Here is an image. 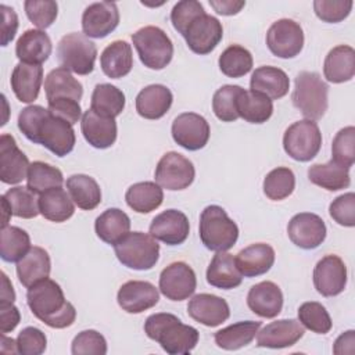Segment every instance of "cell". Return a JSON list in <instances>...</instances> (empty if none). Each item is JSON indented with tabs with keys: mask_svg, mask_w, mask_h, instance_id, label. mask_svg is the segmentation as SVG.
Listing matches in <instances>:
<instances>
[{
	"mask_svg": "<svg viewBox=\"0 0 355 355\" xmlns=\"http://www.w3.org/2000/svg\"><path fill=\"white\" fill-rule=\"evenodd\" d=\"M18 129L28 140L44 146L57 157L68 155L75 147L72 125L42 105L25 107L18 115Z\"/></svg>",
	"mask_w": 355,
	"mask_h": 355,
	"instance_id": "1",
	"label": "cell"
},
{
	"mask_svg": "<svg viewBox=\"0 0 355 355\" xmlns=\"http://www.w3.org/2000/svg\"><path fill=\"white\" fill-rule=\"evenodd\" d=\"M26 302L32 313L49 327L65 329L76 319L75 306L65 300L60 284L49 277L28 288Z\"/></svg>",
	"mask_w": 355,
	"mask_h": 355,
	"instance_id": "2",
	"label": "cell"
},
{
	"mask_svg": "<svg viewBox=\"0 0 355 355\" xmlns=\"http://www.w3.org/2000/svg\"><path fill=\"white\" fill-rule=\"evenodd\" d=\"M144 333L169 355L191 352L200 338L196 327L182 323L178 316L168 312L150 315L144 322Z\"/></svg>",
	"mask_w": 355,
	"mask_h": 355,
	"instance_id": "3",
	"label": "cell"
},
{
	"mask_svg": "<svg viewBox=\"0 0 355 355\" xmlns=\"http://www.w3.org/2000/svg\"><path fill=\"white\" fill-rule=\"evenodd\" d=\"M200 239L215 252L230 250L239 239V227L219 205H208L200 215Z\"/></svg>",
	"mask_w": 355,
	"mask_h": 355,
	"instance_id": "4",
	"label": "cell"
},
{
	"mask_svg": "<svg viewBox=\"0 0 355 355\" xmlns=\"http://www.w3.org/2000/svg\"><path fill=\"white\" fill-rule=\"evenodd\" d=\"M327 93L329 86L318 72L302 71L295 78L291 100L306 119L318 121L327 111Z\"/></svg>",
	"mask_w": 355,
	"mask_h": 355,
	"instance_id": "5",
	"label": "cell"
},
{
	"mask_svg": "<svg viewBox=\"0 0 355 355\" xmlns=\"http://www.w3.org/2000/svg\"><path fill=\"white\" fill-rule=\"evenodd\" d=\"M114 251L123 266L135 270H148L159 258V244L143 232H129L114 244Z\"/></svg>",
	"mask_w": 355,
	"mask_h": 355,
	"instance_id": "6",
	"label": "cell"
},
{
	"mask_svg": "<svg viewBox=\"0 0 355 355\" xmlns=\"http://www.w3.org/2000/svg\"><path fill=\"white\" fill-rule=\"evenodd\" d=\"M140 61L150 69L165 68L173 57V44L169 36L158 26H144L132 35Z\"/></svg>",
	"mask_w": 355,
	"mask_h": 355,
	"instance_id": "7",
	"label": "cell"
},
{
	"mask_svg": "<svg viewBox=\"0 0 355 355\" xmlns=\"http://www.w3.org/2000/svg\"><path fill=\"white\" fill-rule=\"evenodd\" d=\"M96 44L85 35L72 32L58 42L57 58L62 68L78 75H89L94 69Z\"/></svg>",
	"mask_w": 355,
	"mask_h": 355,
	"instance_id": "8",
	"label": "cell"
},
{
	"mask_svg": "<svg viewBox=\"0 0 355 355\" xmlns=\"http://www.w3.org/2000/svg\"><path fill=\"white\" fill-rule=\"evenodd\" d=\"M322 147V133L315 121L302 119L290 125L283 136L284 151L295 161L308 162Z\"/></svg>",
	"mask_w": 355,
	"mask_h": 355,
	"instance_id": "9",
	"label": "cell"
},
{
	"mask_svg": "<svg viewBox=\"0 0 355 355\" xmlns=\"http://www.w3.org/2000/svg\"><path fill=\"white\" fill-rule=\"evenodd\" d=\"M154 176L157 184L162 189L184 190L193 183L196 169L189 158L176 151H169L158 161Z\"/></svg>",
	"mask_w": 355,
	"mask_h": 355,
	"instance_id": "10",
	"label": "cell"
},
{
	"mask_svg": "<svg viewBox=\"0 0 355 355\" xmlns=\"http://www.w3.org/2000/svg\"><path fill=\"white\" fill-rule=\"evenodd\" d=\"M266 46L279 58H293L304 47V32L298 22L288 18L277 19L266 33Z\"/></svg>",
	"mask_w": 355,
	"mask_h": 355,
	"instance_id": "11",
	"label": "cell"
},
{
	"mask_svg": "<svg viewBox=\"0 0 355 355\" xmlns=\"http://www.w3.org/2000/svg\"><path fill=\"white\" fill-rule=\"evenodd\" d=\"M172 137L176 144L189 150L197 151L209 140V125L204 116L196 112H183L172 122Z\"/></svg>",
	"mask_w": 355,
	"mask_h": 355,
	"instance_id": "12",
	"label": "cell"
},
{
	"mask_svg": "<svg viewBox=\"0 0 355 355\" xmlns=\"http://www.w3.org/2000/svg\"><path fill=\"white\" fill-rule=\"evenodd\" d=\"M196 287V273L186 262H172L159 275V291L171 301L187 300Z\"/></svg>",
	"mask_w": 355,
	"mask_h": 355,
	"instance_id": "13",
	"label": "cell"
},
{
	"mask_svg": "<svg viewBox=\"0 0 355 355\" xmlns=\"http://www.w3.org/2000/svg\"><path fill=\"white\" fill-rule=\"evenodd\" d=\"M183 37L193 53L204 55L219 44L223 37V28L218 18L205 12L189 25Z\"/></svg>",
	"mask_w": 355,
	"mask_h": 355,
	"instance_id": "14",
	"label": "cell"
},
{
	"mask_svg": "<svg viewBox=\"0 0 355 355\" xmlns=\"http://www.w3.org/2000/svg\"><path fill=\"white\" fill-rule=\"evenodd\" d=\"M313 284L323 297H334L347 286V266L337 255H324L313 269Z\"/></svg>",
	"mask_w": 355,
	"mask_h": 355,
	"instance_id": "15",
	"label": "cell"
},
{
	"mask_svg": "<svg viewBox=\"0 0 355 355\" xmlns=\"http://www.w3.org/2000/svg\"><path fill=\"white\" fill-rule=\"evenodd\" d=\"M324 220L312 212H300L294 215L287 226V233L293 244L302 250H313L326 239Z\"/></svg>",
	"mask_w": 355,
	"mask_h": 355,
	"instance_id": "16",
	"label": "cell"
},
{
	"mask_svg": "<svg viewBox=\"0 0 355 355\" xmlns=\"http://www.w3.org/2000/svg\"><path fill=\"white\" fill-rule=\"evenodd\" d=\"M119 24L118 6L114 1H98L87 6L82 14V29L87 37L108 36Z\"/></svg>",
	"mask_w": 355,
	"mask_h": 355,
	"instance_id": "17",
	"label": "cell"
},
{
	"mask_svg": "<svg viewBox=\"0 0 355 355\" xmlns=\"http://www.w3.org/2000/svg\"><path fill=\"white\" fill-rule=\"evenodd\" d=\"M28 157L18 148L11 135L0 136V180L6 184H17L26 179L29 169Z\"/></svg>",
	"mask_w": 355,
	"mask_h": 355,
	"instance_id": "18",
	"label": "cell"
},
{
	"mask_svg": "<svg viewBox=\"0 0 355 355\" xmlns=\"http://www.w3.org/2000/svg\"><path fill=\"white\" fill-rule=\"evenodd\" d=\"M190 233L187 216L178 209H166L158 214L150 225V234L168 245H179Z\"/></svg>",
	"mask_w": 355,
	"mask_h": 355,
	"instance_id": "19",
	"label": "cell"
},
{
	"mask_svg": "<svg viewBox=\"0 0 355 355\" xmlns=\"http://www.w3.org/2000/svg\"><path fill=\"white\" fill-rule=\"evenodd\" d=\"M158 300V288L144 280H129L119 287L116 294L119 306L128 313H141L155 306Z\"/></svg>",
	"mask_w": 355,
	"mask_h": 355,
	"instance_id": "20",
	"label": "cell"
},
{
	"mask_svg": "<svg viewBox=\"0 0 355 355\" xmlns=\"http://www.w3.org/2000/svg\"><path fill=\"white\" fill-rule=\"evenodd\" d=\"M187 313L207 327H216L229 319L230 309L226 300L214 294L201 293L189 301Z\"/></svg>",
	"mask_w": 355,
	"mask_h": 355,
	"instance_id": "21",
	"label": "cell"
},
{
	"mask_svg": "<svg viewBox=\"0 0 355 355\" xmlns=\"http://www.w3.org/2000/svg\"><path fill=\"white\" fill-rule=\"evenodd\" d=\"M304 326L295 319H280L258 330L257 345L265 348H287L304 336Z\"/></svg>",
	"mask_w": 355,
	"mask_h": 355,
	"instance_id": "22",
	"label": "cell"
},
{
	"mask_svg": "<svg viewBox=\"0 0 355 355\" xmlns=\"http://www.w3.org/2000/svg\"><path fill=\"white\" fill-rule=\"evenodd\" d=\"M80 129L85 140L94 148H108L116 140V122L115 118L104 116L89 108L82 115Z\"/></svg>",
	"mask_w": 355,
	"mask_h": 355,
	"instance_id": "23",
	"label": "cell"
},
{
	"mask_svg": "<svg viewBox=\"0 0 355 355\" xmlns=\"http://www.w3.org/2000/svg\"><path fill=\"white\" fill-rule=\"evenodd\" d=\"M247 305L261 318H276L283 308V293L273 282L257 283L247 294Z\"/></svg>",
	"mask_w": 355,
	"mask_h": 355,
	"instance_id": "24",
	"label": "cell"
},
{
	"mask_svg": "<svg viewBox=\"0 0 355 355\" xmlns=\"http://www.w3.org/2000/svg\"><path fill=\"white\" fill-rule=\"evenodd\" d=\"M10 82L15 97L21 103H33L43 82V67L19 61L12 69Z\"/></svg>",
	"mask_w": 355,
	"mask_h": 355,
	"instance_id": "25",
	"label": "cell"
},
{
	"mask_svg": "<svg viewBox=\"0 0 355 355\" xmlns=\"http://www.w3.org/2000/svg\"><path fill=\"white\" fill-rule=\"evenodd\" d=\"M53 44L42 29L25 31L15 44V54L21 62L42 65L51 54Z\"/></svg>",
	"mask_w": 355,
	"mask_h": 355,
	"instance_id": "26",
	"label": "cell"
},
{
	"mask_svg": "<svg viewBox=\"0 0 355 355\" xmlns=\"http://www.w3.org/2000/svg\"><path fill=\"white\" fill-rule=\"evenodd\" d=\"M236 265L245 277L266 273L275 263V250L265 243H255L243 248L236 257Z\"/></svg>",
	"mask_w": 355,
	"mask_h": 355,
	"instance_id": "27",
	"label": "cell"
},
{
	"mask_svg": "<svg viewBox=\"0 0 355 355\" xmlns=\"http://www.w3.org/2000/svg\"><path fill=\"white\" fill-rule=\"evenodd\" d=\"M172 92L164 85H148L136 96V111L146 119H159L171 108Z\"/></svg>",
	"mask_w": 355,
	"mask_h": 355,
	"instance_id": "28",
	"label": "cell"
},
{
	"mask_svg": "<svg viewBox=\"0 0 355 355\" xmlns=\"http://www.w3.org/2000/svg\"><path fill=\"white\" fill-rule=\"evenodd\" d=\"M51 270L49 252L42 247H31L26 255L17 262V276L19 283L29 288L37 282L47 279Z\"/></svg>",
	"mask_w": 355,
	"mask_h": 355,
	"instance_id": "29",
	"label": "cell"
},
{
	"mask_svg": "<svg viewBox=\"0 0 355 355\" xmlns=\"http://www.w3.org/2000/svg\"><path fill=\"white\" fill-rule=\"evenodd\" d=\"M207 282L220 290L239 287L243 282V275L236 265L234 257L226 251L216 252L208 265Z\"/></svg>",
	"mask_w": 355,
	"mask_h": 355,
	"instance_id": "30",
	"label": "cell"
},
{
	"mask_svg": "<svg viewBox=\"0 0 355 355\" xmlns=\"http://www.w3.org/2000/svg\"><path fill=\"white\" fill-rule=\"evenodd\" d=\"M250 87L254 92H259L268 96L270 100H277L288 93L290 79L283 69L265 65L257 68L252 72Z\"/></svg>",
	"mask_w": 355,
	"mask_h": 355,
	"instance_id": "31",
	"label": "cell"
},
{
	"mask_svg": "<svg viewBox=\"0 0 355 355\" xmlns=\"http://www.w3.org/2000/svg\"><path fill=\"white\" fill-rule=\"evenodd\" d=\"M44 92L47 103L54 100L79 101L83 96V86L68 69L58 67L47 73L44 79Z\"/></svg>",
	"mask_w": 355,
	"mask_h": 355,
	"instance_id": "32",
	"label": "cell"
},
{
	"mask_svg": "<svg viewBox=\"0 0 355 355\" xmlns=\"http://www.w3.org/2000/svg\"><path fill=\"white\" fill-rule=\"evenodd\" d=\"M323 73L331 83L351 80L355 75V50L347 44L333 47L324 58Z\"/></svg>",
	"mask_w": 355,
	"mask_h": 355,
	"instance_id": "33",
	"label": "cell"
},
{
	"mask_svg": "<svg viewBox=\"0 0 355 355\" xmlns=\"http://www.w3.org/2000/svg\"><path fill=\"white\" fill-rule=\"evenodd\" d=\"M100 65L103 72L111 79L126 76L133 67L130 44L125 40H115L110 43L100 55Z\"/></svg>",
	"mask_w": 355,
	"mask_h": 355,
	"instance_id": "34",
	"label": "cell"
},
{
	"mask_svg": "<svg viewBox=\"0 0 355 355\" xmlns=\"http://www.w3.org/2000/svg\"><path fill=\"white\" fill-rule=\"evenodd\" d=\"M39 212L51 222L68 220L75 212V202L62 187H53L39 196Z\"/></svg>",
	"mask_w": 355,
	"mask_h": 355,
	"instance_id": "35",
	"label": "cell"
},
{
	"mask_svg": "<svg viewBox=\"0 0 355 355\" xmlns=\"http://www.w3.org/2000/svg\"><path fill=\"white\" fill-rule=\"evenodd\" d=\"M308 179L329 191L347 189L351 183L349 168L330 159L326 164H313L308 169Z\"/></svg>",
	"mask_w": 355,
	"mask_h": 355,
	"instance_id": "36",
	"label": "cell"
},
{
	"mask_svg": "<svg viewBox=\"0 0 355 355\" xmlns=\"http://www.w3.org/2000/svg\"><path fill=\"white\" fill-rule=\"evenodd\" d=\"M237 114L250 123H263L273 114V103L259 92L243 89L237 97Z\"/></svg>",
	"mask_w": 355,
	"mask_h": 355,
	"instance_id": "37",
	"label": "cell"
},
{
	"mask_svg": "<svg viewBox=\"0 0 355 355\" xmlns=\"http://www.w3.org/2000/svg\"><path fill=\"white\" fill-rule=\"evenodd\" d=\"M125 200L135 212L148 214L162 204L164 191L155 182H139L126 190Z\"/></svg>",
	"mask_w": 355,
	"mask_h": 355,
	"instance_id": "38",
	"label": "cell"
},
{
	"mask_svg": "<svg viewBox=\"0 0 355 355\" xmlns=\"http://www.w3.org/2000/svg\"><path fill=\"white\" fill-rule=\"evenodd\" d=\"M130 219L119 208H108L94 222V230L100 240L107 244L118 243L125 234L129 233Z\"/></svg>",
	"mask_w": 355,
	"mask_h": 355,
	"instance_id": "39",
	"label": "cell"
},
{
	"mask_svg": "<svg viewBox=\"0 0 355 355\" xmlns=\"http://www.w3.org/2000/svg\"><path fill=\"white\" fill-rule=\"evenodd\" d=\"M67 190L78 208L90 211L101 202V190L98 183L89 175L78 173L67 179Z\"/></svg>",
	"mask_w": 355,
	"mask_h": 355,
	"instance_id": "40",
	"label": "cell"
},
{
	"mask_svg": "<svg viewBox=\"0 0 355 355\" xmlns=\"http://www.w3.org/2000/svg\"><path fill=\"white\" fill-rule=\"evenodd\" d=\"M261 322L244 320L233 323L215 333V344L226 351H236L248 345L257 336Z\"/></svg>",
	"mask_w": 355,
	"mask_h": 355,
	"instance_id": "41",
	"label": "cell"
},
{
	"mask_svg": "<svg viewBox=\"0 0 355 355\" xmlns=\"http://www.w3.org/2000/svg\"><path fill=\"white\" fill-rule=\"evenodd\" d=\"M90 108L100 115L115 118L125 108V94L111 83H100L92 93Z\"/></svg>",
	"mask_w": 355,
	"mask_h": 355,
	"instance_id": "42",
	"label": "cell"
},
{
	"mask_svg": "<svg viewBox=\"0 0 355 355\" xmlns=\"http://www.w3.org/2000/svg\"><path fill=\"white\" fill-rule=\"evenodd\" d=\"M31 250L29 234L18 226L1 227L0 257L6 262H18Z\"/></svg>",
	"mask_w": 355,
	"mask_h": 355,
	"instance_id": "43",
	"label": "cell"
},
{
	"mask_svg": "<svg viewBox=\"0 0 355 355\" xmlns=\"http://www.w3.org/2000/svg\"><path fill=\"white\" fill-rule=\"evenodd\" d=\"M64 183L62 172L43 161H35L29 165L26 187L35 194H42L53 187H61Z\"/></svg>",
	"mask_w": 355,
	"mask_h": 355,
	"instance_id": "44",
	"label": "cell"
},
{
	"mask_svg": "<svg viewBox=\"0 0 355 355\" xmlns=\"http://www.w3.org/2000/svg\"><path fill=\"white\" fill-rule=\"evenodd\" d=\"M219 69L229 78H241L252 69L251 53L239 44H232L222 51L218 60Z\"/></svg>",
	"mask_w": 355,
	"mask_h": 355,
	"instance_id": "45",
	"label": "cell"
},
{
	"mask_svg": "<svg viewBox=\"0 0 355 355\" xmlns=\"http://www.w3.org/2000/svg\"><path fill=\"white\" fill-rule=\"evenodd\" d=\"M1 198L8 204L11 214L17 218L32 219L40 214L37 201L39 198H36V194L28 187H11L1 196Z\"/></svg>",
	"mask_w": 355,
	"mask_h": 355,
	"instance_id": "46",
	"label": "cell"
},
{
	"mask_svg": "<svg viewBox=\"0 0 355 355\" xmlns=\"http://www.w3.org/2000/svg\"><path fill=\"white\" fill-rule=\"evenodd\" d=\"M295 189V176L290 168L272 169L263 179V193L272 201H280L291 196Z\"/></svg>",
	"mask_w": 355,
	"mask_h": 355,
	"instance_id": "47",
	"label": "cell"
},
{
	"mask_svg": "<svg viewBox=\"0 0 355 355\" xmlns=\"http://www.w3.org/2000/svg\"><path fill=\"white\" fill-rule=\"evenodd\" d=\"M243 87L237 85H225L218 89L212 97V111L222 122H233L239 118L237 97Z\"/></svg>",
	"mask_w": 355,
	"mask_h": 355,
	"instance_id": "48",
	"label": "cell"
},
{
	"mask_svg": "<svg viewBox=\"0 0 355 355\" xmlns=\"http://www.w3.org/2000/svg\"><path fill=\"white\" fill-rule=\"evenodd\" d=\"M298 320L304 327L318 334H326L331 329L329 312L320 302L316 301L304 302L298 308Z\"/></svg>",
	"mask_w": 355,
	"mask_h": 355,
	"instance_id": "49",
	"label": "cell"
},
{
	"mask_svg": "<svg viewBox=\"0 0 355 355\" xmlns=\"http://www.w3.org/2000/svg\"><path fill=\"white\" fill-rule=\"evenodd\" d=\"M333 161L351 168L355 162V128L347 126L338 130L331 144Z\"/></svg>",
	"mask_w": 355,
	"mask_h": 355,
	"instance_id": "50",
	"label": "cell"
},
{
	"mask_svg": "<svg viewBox=\"0 0 355 355\" xmlns=\"http://www.w3.org/2000/svg\"><path fill=\"white\" fill-rule=\"evenodd\" d=\"M24 8L29 21L42 31L53 25L58 12V6L53 0H26Z\"/></svg>",
	"mask_w": 355,
	"mask_h": 355,
	"instance_id": "51",
	"label": "cell"
},
{
	"mask_svg": "<svg viewBox=\"0 0 355 355\" xmlns=\"http://www.w3.org/2000/svg\"><path fill=\"white\" fill-rule=\"evenodd\" d=\"M205 14L204 7L197 0H182L178 1L171 11V22L173 28L184 36L189 25L200 15Z\"/></svg>",
	"mask_w": 355,
	"mask_h": 355,
	"instance_id": "52",
	"label": "cell"
},
{
	"mask_svg": "<svg viewBox=\"0 0 355 355\" xmlns=\"http://www.w3.org/2000/svg\"><path fill=\"white\" fill-rule=\"evenodd\" d=\"M71 352L73 355H104L107 354V341L96 330H83L72 340Z\"/></svg>",
	"mask_w": 355,
	"mask_h": 355,
	"instance_id": "53",
	"label": "cell"
},
{
	"mask_svg": "<svg viewBox=\"0 0 355 355\" xmlns=\"http://www.w3.org/2000/svg\"><path fill=\"white\" fill-rule=\"evenodd\" d=\"M352 6L354 3L351 0H315L313 11L323 22L336 24L349 15Z\"/></svg>",
	"mask_w": 355,
	"mask_h": 355,
	"instance_id": "54",
	"label": "cell"
},
{
	"mask_svg": "<svg viewBox=\"0 0 355 355\" xmlns=\"http://www.w3.org/2000/svg\"><path fill=\"white\" fill-rule=\"evenodd\" d=\"M46 334L37 327H25L17 337V352L21 355H40L46 351Z\"/></svg>",
	"mask_w": 355,
	"mask_h": 355,
	"instance_id": "55",
	"label": "cell"
},
{
	"mask_svg": "<svg viewBox=\"0 0 355 355\" xmlns=\"http://www.w3.org/2000/svg\"><path fill=\"white\" fill-rule=\"evenodd\" d=\"M330 216L341 226H355V194L352 191L338 196L329 207Z\"/></svg>",
	"mask_w": 355,
	"mask_h": 355,
	"instance_id": "56",
	"label": "cell"
},
{
	"mask_svg": "<svg viewBox=\"0 0 355 355\" xmlns=\"http://www.w3.org/2000/svg\"><path fill=\"white\" fill-rule=\"evenodd\" d=\"M49 111L51 115L61 118L71 123L72 126L80 119L82 116V108L79 101L75 100H54L49 101Z\"/></svg>",
	"mask_w": 355,
	"mask_h": 355,
	"instance_id": "57",
	"label": "cell"
},
{
	"mask_svg": "<svg viewBox=\"0 0 355 355\" xmlns=\"http://www.w3.org/2000/svg\"><path fill=\"white\" fill-rule=\"evenodd\" d=\"M0 11H1V46L6 47L17 33L18 17L14 8L6 4L0 6Z\"/></svg>",
	"mask_w": 355,
	"mask_h": 355,
	"instance_id": "58",
	"label": "cell"
},
{
	"mask_svg": "<svg viewBox=\"0 0 355 355\" xmlns=\"http://www.w3.org/2000/svg\"><path fill=\"white\" fill-rule=\"evenodd\" d=\"M21 320V313L18 308L11 304H0V331L1 334L12 331Z\"/></svg>",
	"mask_w": 355,
	"mask_h": 355,
	"instance_id": "59",
	"label": "cell"
},
{
	"mask_svg": "<svg viewBox=\"0 0 355 355\" xmlns=\"http://www.w3.org/2000/svg\"><path fill=\"white\" fill-rule=\"evenodd\" d=\"M209 6L220 15H234L244 6L245 1H234V0H209Z\"/></svg>",
	"mask_w": 355,
	"mask_h": 355,
	"instance_id": "60",
	"label": "cell"
},
{
	"mask_svg": "<svg viewBox=\"0 0 355 355\" xmlns=\"http://www.w3.org/2000/svg\"><path fill=\"white\" fill-rule=\"evenodd\" d=\"M354 351H355V331L348 330L336 340L333 352L337 355H343V354H354Z\"/></svg>",
	"mask_w": 355,
	"mask_h": 355,
	"instance_id": "61",
	"label": "cell"
},
{
	"mask_svg": "<svg viewBox=\"0 0 355 355\" xmlns=\"http://www.w3.org/2000/svg\"><path fill=\"white\" fill-rule=\"evenodd\" d=\"M15 300V293L12 284L7 275L1 272V302L0 304H11Z\"/></svg>",
	"mask_w": 355,
	"mask_h": 355,
	"instance_id": "62",
	"label": "cell"
}]
</instances>
